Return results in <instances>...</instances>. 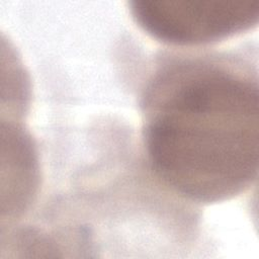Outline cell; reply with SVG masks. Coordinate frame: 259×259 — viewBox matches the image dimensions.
<instances>
[{"mask_svg":"<svg viewBox=\"0 0 259 259\" xmlns=\"http://www.w3.org/2000/svg\"><path fill=\"white\" fill-rule=\"evenodd\" d=\"M150 164L178 194L203 203L246 191L258 173V77L236 56L173 59L145 90Z\"/></svg>","mask_w":259,"mask_h":259,"instance_id":"1","label":"cell"},{"mask_svg":"<svg viewBox=\"0 0 259 259\" xmlns=\"http://www.w3.org/2000/svg\"><path fill=\"white\" fill-rule=\"evenodd\" d=\"M130 5L148 34L176 46L220 41L251 29L259 18L256 0H135Z\"/></svg>","mask_w":259,"mask_h":259,"instance_id":"2","label":"cell"}]
</instances>
